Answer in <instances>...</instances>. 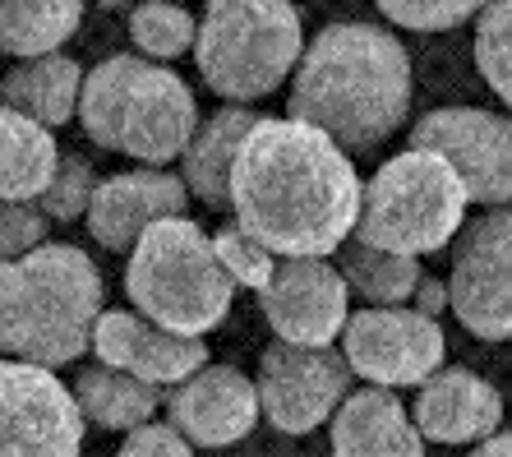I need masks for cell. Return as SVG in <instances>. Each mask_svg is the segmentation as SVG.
Here are the masks:
<instances>
[{
  "label": "cell",
  "instance_id": "1",
  "mask_svg": "<svg viewBox=\"0 0 512 457\" xmlns=\"http://www.w3.org/2000/svg\"><path fill=\"white\" fill-rule=\"evenodd\" d=\"M351 157L291 116H263L231 171V213L245 236L277 259H328L360 222Z\"/></svg>",
  "mask_w": 512,
  "mask_h": 457
},
{
  "label": "cell",
  "instance_id": "2",
  "mask_svg": "<svg viewBox=\"0 0 512 457\" xmlns=\"http://www.w3.org/2000/svg\"><path fill=\"white\" fill-rule=\"evenodd\" d=\"M411 56L393 28L328 24L291 74V121L328 134L346 157L374 153L411 111Z\"/></svg>",
  "mask_w": 512,
  "mask_h": 457
},
{
  "label": "cell",
  "instance_id": "3",
  "mask_svg": "<svg viewBox=\"0 0 512 457\" xmlns=\"http://www.w3.org/2000/svg\"><path fill=\"white\" fill-rule=\"evenodd\" d=\"M102 319V273L79 245L47 241L28 259L0 264V361L42 370L93 351Z\"/></svg>",
  "mask_w": 512,
  "mask_h": 457
},
{
  "label": "cell",
  "instance_id": "4",
  "mask_svg": "<svg viewBox=\"0 0 512 457\" xmlns=\"http://www.w3.org/2000/svg\"><path fill=\"white\" fill-rule=\"evenodd\" d=\"M79 125L102 153L134 157L139 167H167L185 157L199 130V102L171 65L116 51L88 70Z\"/></svg>",
  "mask_w": 512,
  "mask_h": 457
},
{
  "label": "cell",
  "instance_id": "5",
  "mask_svg": "<svg viewBox=\"0 0 512 457\" xmlns=\"http://www.w3.org/2000/svg\"><path fill=\"white\" fill-rule=\"evenodd\" d=\"M125 296L134 314L180 337L213 333L231 314L236 282L213 250V236L190 217H167L143 231L125 264Z\"/></svg>",
  "mask_w": 512,
  "mask_h": 457
},
{
  "label": "cell",
  "instance_id": "6",
  "mask_svg": "<svg viewBox=\"0 0 512 457\" xmlns=\"http://www.w3.org/2000/svg\"><path fill=\"white\" fill-rule=\"evenodd\" d=\"M466 208H471V194L462 176L439 153L406 148L365 181L356 241L383 254L420 259L462 236Z\"/></svg>",
  "mask_w": 512,
  "mask_h": 457
},
{
  "label": "cell",
  "instance_id": "7",
  "mask_svg": "<svg viewBox=\"0 0 512 457\" xmlns=\"http://www.w3.org/2000/svg\"><path fill=\"white\" fill-rule=\"evenodd\" d=\"M305 56L300 10L286 0H213L199 19L194 65L227 107L268 97Z\"/></svg>",
  "mask_w": 512,
  "mask_h": 457
},
{
  "label": "cell",
  "instance_id": "8",
  "mask_svg": "<svg viewBox=\"0 0 512 457\" xmlns=\"http://www.w3.org/2000/svg\"><path fill=\"white\" fill-rule=\"evenodd\" d=\"M457 324L480 342H512V204L471 217L448 273Z\"/></svg>",
  "mask_w": 512,
  "mask_h": 457
},
{
  "label": "cell",
  "instance_id": "9",
  "mask_svg": "<svg viewBox=\"0 0 512 457\" xmlns=\"http://www.w3.org/2000/svg\"><path fill=\"white\" fill-rule=\"evenodd\" d=\"M84 425L56 370L0 361V457H84Z\"/></svg>",
  "mask_w": 512,
  "mask_h": 457
},
{
  "label": "cell",
  "instance_id": "10",
  "mask_svg": "<svg viewBox=\"0 0 512 457\" xmlns=\"http://www.w3.org/2000/svg\"><path fill=\"white\" fill-rule=\"evenodd\" d=\"M342 356L351 374H360L370 388H420L443 370L448 337L439 319H425L411 305L397 310H360L342 333Z\"/></svg>",
  "mask_w": 512,
  "mask_h": 457
},
{
  "label": "cell",
  "instance_id": "11",
  "mask_svg": "<svg viewBox=\"0 0 512 457\" xmlns=\"http://www.w3.org/2000/svg\"><path fill=\"white\" fill-rule=\"evenodd\" d=\"M411 148L439 153L462 176L471 204H512V121L485 107H434L411 130Z\"/></svg>",
  "mask_w": 512,
  "mask_h": 457
},
{
  "label": "cell",
  "instance_id": "12",
  "mask_svg": "<svg viewBox=\"0 0 512 457\" xmlns=\"http://www.w3.org/2000/svg\"><path fill=\"white\" fill-rule=\"evenodd\" d=\"M259 407L282 434H310L351 397V365L337 347H273L259 356Z\"/></svg>",
  "mask_w": 512,
  "mask_h": 457
},
{
  "label": "cell",
  "instance_id": "13",
  "mask_svg": "<svg viewBox=\"0 0 512 457\" xmlns=\"http://www.w3.org/2000/svg\"><path fill=\"white\" fill-rule=\"evenodd\" d=\"M259 310L286 347H333L351 324V287L328 259H277Z\"/></svg>",
  "mask_w": 512,
  "mask_h": 457
},
{
  "label": "cell",
  "instance_id": "14",
  "mask_svg": "<svg viewBox=\"0 0 512 457\" xmlns=\"http://www.w3.org/2000/svg\"><path fill=\"white\" fill-rule=\"evenodd\" d=\"M167 425L190 448H231L259 425V388L236 365H203L194 379L167 388Z\"/></svg>",
  "mask_w": 512,
  "mask_h": 457
},
{
  "label": "cell",
  "instance_id": "15",
  "mask_svg": "<svg viewBox=\"0 0 512 457\" xmlns=\"http://www.w3.org/2000/svg\"><path fill=\"white\" fill-rule=\"evenodd\" d=\"M190 190L176 171L162 167H134V171H116L102 176L88 208V231L93 241L111 254H134V245L143 241V231H153L167 217H185Z\"/></svg>",
  "mask_w": 512,
  "mask_h": 457
},
{
  "label": "cell",
  "instance_id": "16",
  "mask_svg": "<svg viewBox=\"0 0 512 457\" xmlns=\"http://www.w3.org/2000/svg\"><path fill=\"white\" fill-rule=\"evenodd\" d=\"M93 356L97 365L125 370L153 388H176L208 365L203 337L167 333V328L139 319L134 310H102L93 328Z\"/></svg>",
  "mask_w": 512,
  "mask_h": 457
},
{
  "label": "cell",
  "instance_id": "17",
  "mask_svg": "<svg viewBox=\"0 0 512 457\" xmlns=\"http://www.w3.org/2000/svg\"><path fill=\"white\" fill-rule=\"evenodd\" d=\"M411 421L420 439L434 444H485L503 425V397L476 370L443 365L429 384H420Z\"/></svg>",
  "mask_w": 512,
  "mask_h": 457
},
{
  "label": "cell",
  "instance_id": "18",
  "mask_svg": "<svg viewBox=\"0 0 512 457\" xmlns=\"http://www.w3.org/2000/svg\"><path fill=\"white\" fill-rule=\"evenodd\" d=\"M328 457H425V439L397 393L360 388L333 416Z\"/></svg>",
  "mask_w": 512,
  "mask_h": 457
},
{
  "label": "cell",
  "instance_id": "19",
  "mask_svg": "<svg viewBox=\"0 0 512 457\" xmlns=\"http://www.w3.org/2000/svg\"><path fill=\"white\" fill-rule=\"evenodd\" d=\"M259 121L263 116L250 107H217L213 116H203L180 157V181L194 199H203L208 208H231V171Z\"/></svg>",
  "mask_w": 512,
  "mask_h": 457
},
{
  "label": "cell",
  "instance_id": "20",
  "mask_svg": "<svg viewBox=\"0 0 512 457\" xmlns=\"http://www.w3.org/2000/svg\"><path fill=\"white\" fill-rule=\"evenodd\" d=\"M84 65L56 51V56H42V61H19L0 74V107L19 111L28 121L56 125L74 121L79 116V97H84Z\"/></svg>",
  "mask_w": 512,
  "mask_h": 457
},
{
  "label": "cell",
  "instance_id": "21",
  "mask_svg": "<svg viewBox=\"0 0 512 457\" xmlns=\"http://www.w3.org/2000/svg\"><path fill=\"white\" fill-rule=\"evenodd\" d=\"M60 144L47 125L0 107V199L5 204H37L56 181Z\"/></svg>",
  "mask_w": 512,
  "mask_h": 457
},
{
  "label": "cell",
  "instance_id": "22",
  "mask_svg": "<svg viewBox=\"0 0 512 457\" xmlns=\"http://www.w3.org/2000/svg\"><path fill=\"white\" fill-rule=\"evenodd\" d=\"M74 402L84 411L88 425H102V430H143L153 425L157 407L167 402V393L153 384H143L125 370H111V365H84L74 374Z\"/></svg>",
  "mask_w": 512,
  "mask_h": 457
},
{
  "label": "cell",
  "instance_id": "23",
  "mask_svg": "<svg viewBox=\"0 0 512 457\" xmlns=\"http://www.w3.org/2000/svg\"><path fill=\"white\" fill-rule=\"evenodd\" d=\"M79 0H0V56L42 61L79 33Z\"/></svg>",
  "mask_w": 512,
  "mask_h": 457
},
{
  "label": "cell",
  "instance_id": "24",
  "mask_svg": "<svg viewBox=\"0 0 512 457\" xmlns=\"http://www.w3.org/2000/svg\"><path fill=\"white\" fill-rule=\"evenodd\" d=\"M337 273L346 277V287L356 291L360 301H370V310H397V305H411L416 287L425 282L420 259L370 250V245H360L356 236L337 250Z\"/></svg>",
  "mask_w": 512,
  "mask_h": 457
},
{
  "label": "cell",
  "instance_id": "25",
  "mask_svg": "<svg viewBox=\"0 0 512 457\" xmlns=\"http://www.w3.org/2000/svg\"><path fill=\"white\" fill-rule=\"evenodd\" d=\"M130 37L134 51L148 56V61H176L185 51H194L199 42V19H194L185 5H171V0H148V5H134L130 10Z\"/></svg>",
  "mask_w": 512,
  "mask_h": 457
},
{
  "label": "cell",
  "instance_id": "26",
  "mask_svg": "<svg viewBox=\"0 0 512 457\" xmlns=\"http://www.w3.org/2000/svg\"><path fill=\"white\" fill-rule=\"evenodd\" d=\"M476 65H480V79L512 107V0L480 5V14H476Z\"/></svg>",
  "mask_w": 512,
  "mask_h": 457
},
{
  "label": "cell",
  "instance_id": "27",
  "mask_svg": "<svg viewBox=\"0 0 512 457\" xmlns=\"http://www.w3.org/2000/svg\"><path fill=\"white\" fill-rule=\"evenodd\" d=\"M97 185H102V176L93 171V162H88L84 153H65L56 167V181L37 199V208H42L47 222H79V217H88V208H93Z\"/></svg>",
  "mask_w": 512,
  "mask_h": 457
},
{
  "label": "cell",
  "instance_id": "28",
  "mask_svg": "<svg viewBox=\"0 0 512 457\" xmlns=\"http://www.w3.org/2000/svg\"><path fill=\"white\" fill-rule=\"evenodd\" d=\"M213 250H217V259H222V268H227V277L236 287L268 291V282H273V273H277V254H268L254 236H245L236 222L213 231Z\"/></svg>",
  "mask_w": 512,
  "mask_h": 457
},
{
  "label": "cell",
  "instance_id": "29",
  "mask_svg": "<svg viewBox=\"0 0 512 457\" xmlns=\"http://www.w3.org/2000/svg\"><path fill=\"white\" fill-rule=\"evenodd\" d=\"M379 14L397 28H411V33H448V28H462L466 19H476L480 5H471V0H383Z\"/></svg>",
  "mask_w": 512,
  "mask_h": 457
},
{
  "label": "cell",
  "instance_id": "30",
  "mask_svg": "<svg viewBox=\"0 0 512 457\" xmlns=\"http://www.w3.org/2000/svg\"><path fill=\"white\" fill-rule=\"evenodd\" d=\"M47 217L37 204H5L0 199V264H14V259H28L33 250L47 245Z\"/></svg>",
  "mask_w": 512,
  "mask_h": 457
},
{
  "label": "cell",
  "instance_id": "31",
  "mask_svg": "<svg viewBox=\"0 0 512 457\" xmlns=\"http://www.w3.org/2000/svg\"><path fill=\"white\" fill-rule=\"evenodd\" d=\"M116 457H194V448L180 439L171 425H143V430L125 434V444H120Z\"/></svg>",
  "mask_w": 512,
  "mask_h": 457
},
{
  "label": "cell",
  "instance_id": "32",
  "mask_svg": "<svg viewBox=\"0 0 512 457\" xmlns=\"http://www.w3.org/2000/svg\"><path fill=\"white\" fill-rule=\"evenodd\" d=\"M411 310H420L425 319H439L443 310H453V296H448V282H439V277H425L416 287V296H411Z\"/></svg>",
  "mask_w": 512,
  "mask_h": 457
},
{
  "label": "cell",
  "instance_id": "33",
  "mask_svg": "<svg viewBox=\"0 0 512 457\" xmlns=\"http://www.w3.org/2000/svg\"><path fill=\"white\" fill-rule=\"evenodd\" d=\"M471 457H512V430L508 434H494V439H485V444L471 448Z\"/></svg>",
  "mask_w": 512,
  "mask_h": 457
}]
</instances>
